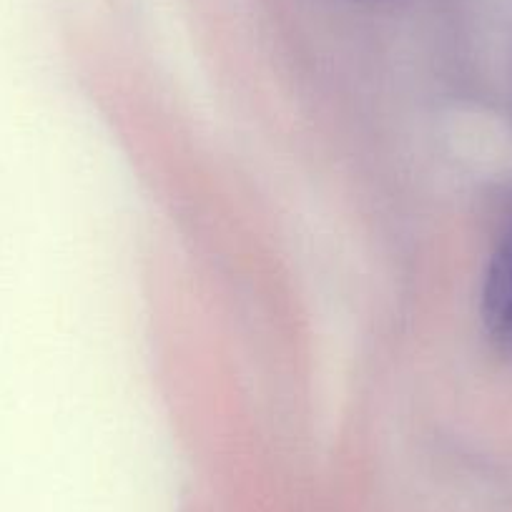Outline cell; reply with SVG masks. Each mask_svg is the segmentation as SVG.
I'll use <instances>...</instances> for the list:
<instances>
[{
	"mask_svg": "<svg viewBox=\"0 0 512 512\" xmlns=\"http://www.w3.org/2000/svg\"><path fill=\"white\" fill-rule=\"evenodd\" d=\"M480 312L492 347L512 357V219L487 264Z\"/></svg>",
	"mask_w": 512,
	"mask_h": 512,
	"instance_id": "6da1fadb",
	"label": "cell"
}]
</instances>
